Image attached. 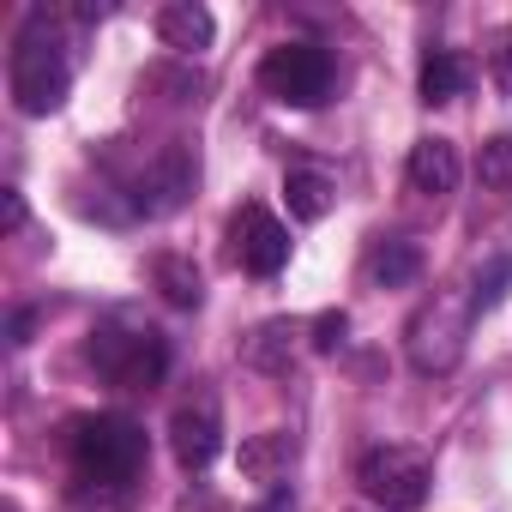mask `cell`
Returning a JSON list of instances; mask_svg holds the SVG:
<instances>
[{"label":"cell","mask_w":512,"mask_h":512,"mask_svg":"<svg viewBox=\"0 0 512 512\" xmlns=\"http://www.w3.org/2000/svg\"><path fill=\"white\" fill-rule=\"evenodd\" d=\"M7 85H13V103L19 115H55L73 91V67H67V49H61V25L49 7H31L19 37H13V61H7Z\"/></svg>","instance_id":"6da1fadb"},{"label":"cell","mask_w":512,"mask_h":512,"mask_svg":"<svg viewBox=\"0 0 512 512\" xmlns=\"http://www.w3.org/2000/svg\"><path fill=\"white\" fill-rule=\"evenodd\" d=\"M67 452H73V470L79 482H97V488H121L145 470V428L133 416H115V410H97V416H79L73 434H67Z\"/></svg>","instance_id":"7a4b0ae2"},{"label":"cell","mask_w":512,"mask_h":512,"mask_svg":"<svg viewBox=\"0 0 512 512\" xmlns=\"http://www.w3.org/2000/svg\"><path fill=\"white\" fill-rule=\"evenodd\" d=\"M85 356L109 386H127V392H145L169 374V338L151 326H97Z\"/></svg>","instance_id":"3957f363"},{"label":"cell","mask_w":512,"mask_h":512,"mask_svg":"<svg viewBox=\"0 0 512 512\" xmlns=\"http://www.w3.org/2000/svg\"><path fill=\"white\" fill-rule=\"evenodd\" d=\"M356 482H362V494H368L380 512H416V506L428 500L434 470H428V458H422L416 446L386 440V446H368V452L356 458Z\"/></svg>","instance_id":"277c9868"},{"label":"cell","mask_w":512,"mask_h":512,"mask_svg":"<svg viewBox=\"0 0 512 512\" xmlns=\"http://www.w3.org/2000/svg\"><path fill=\"white\" fill-rule=\"evenodd\" d=\"M260 85L284 109H320L332 97V55L320 43H278L260 61Z\"/></svg>","instance_id":"5b68a950"},{"label":"cell","mask_w":512,"mask_h":512,"mask_svg":"<svg viewBox=\"0 0 512 512\" xmlns=\"http://www.w3.org/2000/svg\"><path fill=\"white\" fill-rule=\"evenodd\" d=\"M229 241H235V266L247 278H278L290 266V229L266 205H241L229 223Z\"/></svg>","instance_id":"8992f818"},{"label":"cell","mask_w":512,"mask_h":512,"mask_svg":"<svg viewBox=\"0 0 512 512\" xmlns=\"http://www.w3.org/2000/svg\"><path fill=\"white\" fill-rule=\"evenodd\" d=\"M464 326H470V308H446V302L422 308L410 326V362L422 374H452L464 356Z\"/></svg>","instance_id":"52a82bcc"},{"label":"cell","mask_w":512,"mask_h":512,"mask_svg":"<svg viewBox=\"0 0 512 512\" xmlns=\"http://www.w3.org/2000/svg\"><path fill=\"white\" fill-rule=\"evenodd\" d=\"M193 181H199V163H193L181 145H169L157 163H145V169L133 175L127 193H133V211H139V217H169V211L193 193Z\"/></svg>","instance_id":"ba28073f"},{"label":"cell","mask_w":512,"mask_h":512,"mask_svg":"<svg viewBox=\"0 0 512 512\" xmlns=\"http://www.w3.org/2000/svg\"><path fill=\"white\" fill-rule=\"evenodd\" d=\"M169 446H175V464L181 470H205L217 452H223V410L211 392L187 398L175 416H169Z\"/></svg>","instance_id":"9c48e42d"},{"label":"cell","mask_w":512,"mask_h":512,"mask_svg":"<svg viewBox=\"0 0 512 512\" xmlns=\"http://www.w3.org/2000/svg\"><path fill=\"white\" fill-rule=\"evenodd\" d=\"M404 175H410V193H422V199H446V193H458V175H464L458 145H452V139H434V133L416 139Z\"/></svg>","instance_id":"30bf717a"},{"label":"cell","mask_w":512,"mask_h":512,"mask_svg":"<svg viewBox=\"0 0 512 512\" xmlns=\"http://www.w3.org/2000/svg\"><path fill=\"white\" fill-rule=\"evenodd\" d=\"M302 338H308L302 320H266L260 332L241 344V362H247V368H260V374H290L296 356H302Z\"/></svg>","instance_id":"8fae6325"},{"label":"cell","mask_w":512,"mask_h":512,"mask_svg":"<svg viewBox=\"0 0 512 512\" xmlns=\"http://www.w3.org/2000/svg\"><path fill=\"white\" fill-rule=\"evenodd\" d=\"M217 37V19L199 7V0H169V7H157V43L175 49V55H199L211 49Z\"/></svg>","instance_id":"7c38bea8"},{"label":"cell","mask_w":512,"mask_h":512,"mask_svg":"<svg viewBox=\"0 0 512 512\" xmlns=\"http://www.w3.org/2000/svg\"><path fill=\"white\" fill-rule=\"evenodd\" d=\"M416 91H422L428 109L458 103V97L470 91V61H464L458 49H428V55H422V79H416Z\"/></svg>","instance_id":"4fadbf2b"},{"label":"cell","mask_w":512,"mask_h":512,"mask_svg":"<svg viewBox=\"0 0 512 512\" xmlns=\"http://www.w3.org/2000/svg\"><path fill=\"white\" fill-rule=\"evenodd\" d=\"M290 458H296V434H253V440H241V476L247 482H284V470H290Z\"/></svg>","instance_id":"5bb4252c"},{"label":"cell","mask_w":512,"mask_h":512,"mask_svg":"<svg viewBox=\"0 0 512 512\" xmlns=\"http://www.w3.org/2000/svg\"><path fill=\"white\" fill-rule=\"evenodd\" d=\"M151 284L163 290L169 308H199L205 302V278H199L193 260H181V253H157V260H151Z\"/></svg>","instance_id":"9a60e30c"},{"label":"cell","mask_w":512,"mask_h":512,"mask_svg":"<svg viewBox=\"0 0 512 512\" xmlns=\"http://www.w3.org/2000/svg\"><path fill=\"white\" fill-rule=\"evenodd\" d=\"M368 278H374L380 290L416 284V278H422V247H416V241H380L374 260H368Z\"/></svg>","instance_id":"2e32d148"},{"label":"cell","mask_w":512,"mask_h":512,"mask_svg":"<svg viewBox=\"0 0 512 512\" xmlns=\"http://www.w3.org/2000/svg\"><path fill=\"white\" fill-rule=\"evenodd\" d=\"M284 193H290V217H296V223H320V217L332 211V199H338L320 169H290Z\"/></svg>","instance_id":"e0dca14e"},{"label":"cell","mask_w":512,"mask_h":512,"mask_svg":"<svg viewBox=\"0 0 512 512\" xmlns=\"http://www.w3.org/2000/svg\"><path fill=\"white\" fill-rule=\"evenodd\" d=\"M506 290H512V253H494V260H482V272L470 278V296H464L470 320L494 314V308L506 302Z\"/></svg>","instance_id":"ac0fdd59"},{"label":"cell","mask_w":512,"mask_h":512,"mask_svg":"<svg viewBox=\"0 0 512 512\" xmlns=\"http://www.w3.org/2000/svg\"><path fill=\"white\" fill-rule=\"evenodd\" d=\"M476 181H482V187H494V193H506V187H512V133L482 139V151H476Z\"/></svg>","instance_id":"d6986e66"},{"label":"cell","mask_w":512,"mask_h":512,"mask_svg":"<svg viewBox=\"0 0 512 512\" xmlns=\"http://www.w3.org/2000/svg\"><path fill=\"white\" fill-rule=\"evenodd\" d=\"M344 332H350V314H344V308H332V314H320V320L308 326V344H314L320 356H332V350L344 344Z\"/></svg>","instance_id":"ffe728a7"},{"label":"cell","mask_w":512,"mask_h":512,"mask_svg":"<svg viewBox=\"0 0 512 512\" xmlns=\"http://www.w3.org/2000/svg\"><path fill=\"white\" fill-rule=\"evenodd\" d=\"M488 73H494V85L512 97V25L494 31V43H488Z\"/></svg>","instance_id":"44dd1931"},{"label":"cell","mask_w":512,"mask_h":512,"mask_svg":"<svg viewBox=\"0 0 512 512\" xmlns=\"http://www.w3.org/2000/svg\"><path fill=\"white\" fill-rule=\"evenodd\" d=\"M0 223H7V235H19V229H25V193H19V187L0 193Z\"/></svg>","instance_id":"7402d4cb"},{"label":"cell","mask_w":512,"mask_h":512,"mask_svg":"<svg viewBox=\"0 0 512 512\" xmlns=\"http://www.w3.org/2000/svg\"><path fill=\"white\" fill-rule=\"evenodd\" d=\"M31 326H37V314L19 308V314H13V344H31Z\"/></svg>","instance_id":"603a6c76"},{"label":"cell","mask_w":512,"mask_h":512,"mask_svg":"<svg viewBox=\"0 0 512 512\" xmlns=\"http://www.w3.org/2000/svg\"><path fill=\"white\" fill-rule=\"evenodd\" d=\"M0 512H19V500H7V506H0Z\"/></svg>","instance_id":"cb8c5ba5"}]
</instances>
